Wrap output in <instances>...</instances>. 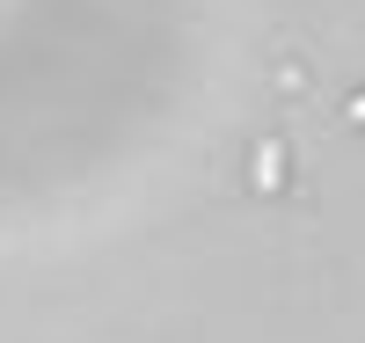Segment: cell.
Wrapping results in <instances>:
<instances>
[{
    "instance_id": "cell-1",
    "label": "cell",
    "mask_w": 365,
    "mask_h": 343,
    "mask_svg": "<svg viewBox=\"0 0 365 343\" xmlns=\"http://www.w3.org/2000/svg\"><path fill=\"white\" fill-rule=\"evenodd\" d=\"M358 117H365V103H358Z\"/></svg>"
}]
</instances>
